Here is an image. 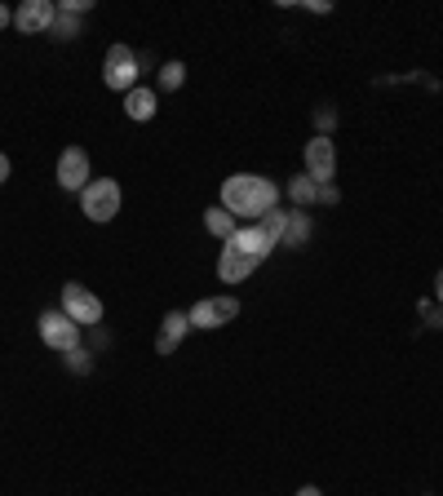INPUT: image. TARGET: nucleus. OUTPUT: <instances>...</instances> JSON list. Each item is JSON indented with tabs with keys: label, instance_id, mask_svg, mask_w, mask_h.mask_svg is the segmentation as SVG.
Returning a JSON list of instances; mask_svg holds the SVG:
<instances>
[{
	"label": "nucleus",
	"instance_id": "obj_14",
	"mask_svg": "<svg viewBox=\"0 0 443 496\" xmlns=\"http://www.w3.org/2000/svg\"><path fill=\"white\" fill-rule=\"evenodd\" d=\"M205 227H209V231H213V236H218V240H230V236H235V231H239V227H235V213H226V209H209V213H205Z\"/></svg>",
	"mask_w": 443,
	"mask_h": 496
},
{
	"label": "nucleus",
	"instance_id": "obj_13",
	"mask_svg": "<svg viewBox=\"0 0 443 496\" xmlns=\"http://www.w3.org/2000/svg\"><path fill=\"white\" fill-rule=\"evenodd\" d=\"M306 240H311V218H306V213H293V218H288V227H284V240H280V244H284V248H302Z\"/></svg>",
	"mask_w": 443,
	"mask_h": 496
},
{
	"label": "nucleus",
	"instance_id": "obj_11",
	"mask_svg": "<svg viewBox=\"0 0 443 496\" xmlns=\"http://www.w3.org/2000/svg\"><path fill=\"white\" fill-rule=\"evenodd\" d=\"M187 328H191L187 310H169V315H164V324H160V342H155V351H160V355H173V351H178V342L187 337Z\"/></svg>",
	"mask_w": 443,
	"mask_h": 496
},
{
	"label": "nucleus",
	"instance_id": "obj_18",
	"mask_svg": "<svg viewBox=\"0 0 443 496\" xmlns=\"http://www.w3.org/2000/svg\"><path fill=\"white\" fill-rule=\"evenodd\" d=\"M315 124H320V137H329L332 124H337V116H332V107H324V112H315Z\"/></svg>",
	"mask_w": 443,
	"mask_h": 496
},
{
	"label": "nucleus",
	"instance_id": "obj_9",
	"mask_svg": "<svg viewBox=\"0 0 443 496\" xmlns=\"http://www.w3.org/2000/svg\"><path fill=\"white\" fill-rule=\"evenodd\" d=\"M332 173H337V151H332L329 137H311L306 142V178H315L320 186H332Z\"/></svg>",
	"mask_w": 443,
	"mask_h": 496
},
{
	"label": "nucleus",
	"instance_id": "obj_5",
	"mask_svg": "<svg viewBox=\"0 0 443 496\" xmlns=\"http://www.w3.org/2000/svg\"><path fill=\"white\" fill-rule=\"evenodd\" d=\"M40 337H45V346H54V351H63V355H76V351H80V324H71L63 310H45V315H40Z\"/></svg>",
	"mask_w": 443,
	"mask_h": 496
},
{
	"label": "nucleus",
	"instance_id": "obj_1",
	"mask_svg": "<svg viewBox=\"0 0 443 496\" xmlns=\"http://www.w3.org/2000/svg\"><path fill=\"white\" fill-rule=\"evenodd\" d=\"M271 248H275V240L253 222V227H239L230 240H226V248H222L218 257V275L222 284H239V279H248L266 257H271Z\"/></svg>",
	"mask_w": 443,
	"mask_h": 496
},
{
	"label": "nucleus",
	"instance_id": "obj_19",
	"mask_svg": "<svg viewBox=\"0 0 443 496\" xmlns=\"http://www.w3.org/2000/svg\"><path fill=\"white\" fill-rule=\"evenodd\" d=\"M54 31H58V36H63V40H67V36H71V31H76V22H71V13H63V18H58V22H54Z\"/></svg>",
	"mask_w": 443,
	"mask_h": 496
},
{
	"label": "nucleus",
	"instance_id": "obj_3",
	"mask_svg": "<svg viewBox=\"0 0 443 496\" xmlns=\"http://www.w3.org/2000/svg\"><path fill=\"white\" fill-rule=\"evenodd\" d=\"M103 85L115 89V94H129L138 89V58L129 45H111L107 49V62H103Z\"/></svg>",
	"mask_w": 443,
	"mask_h": 496
},
{
	"label": "nucleus",
	"instance_id": "obj_12",
	"mask_svg": "<svg viewBox=\"0 0 443 496\" xmlns=\"http://www.w3.org/2000/svg\"><path fill=\"white\" fill-rule=\"evenodd\" d=\"M124 112H129V120H151V116H155V94L142 89V85L129 89V94H124Z\"/></svg>",
	"mask_w": 443,
	"mask_h": 496
},
{
	"label": "nucleus",
	"instance_id": "obj_8",
	"mask_svg": "<svg viewBox=\"0 0 443 496\" xmlns=\"http://www.w3.org/2000/svg\"><path fill=\"white\" fill-rule=\"evenodd\" d=\"M58 22V4L54 0H27L13 9V27L27 31V36H40V31H54Z\"/></svg>",
	"mask_w": 443,
	"mask_h": 496
},
{
	"label": "nucleus",
	"instance_id": "obj_2",
	"mask_svg": "<svg viewBox=\"0 0 443 496\" xmlns=\"http://www.w3.org/2000/svg\"><path fill=\"white\" fill-rule=\"evenodd\" d=\"M275 200H280V186L271 182V178H257V173H235V178H226L222 182V209L226 213H235V218H262V213H271L275 209Z\"/></svg>",
	"mask_w": 443,
	"mask_h": 496
},
{
	"label": "nucleus",
	"instance_id": "obj_6",
	"mask_svg": "<svg viewBox=\"0 0 443 496\" xmlns=\"http://www.w3.org/2000/svg\"><path fill=\"white\" fill-rule=\"evenodd\" d=\"M63 315L71 324H98L103 319V302L89 288H80V284H63Z\"/></svg>",
	"mask_w": 443,
	"mask_h": 496
},
{
	"label": "nucleus",
	"instance_id": "obj_20",
	"mask_svg": "<svg viewBox=\"0 0 443 496\" xmlns=\"http://www.w3.org/2000/svg\"><path fill=\"white\" fill-rule=\"evenodd\" d=\"M9 22H13V13H9V9L0 4V27H9Z\"/></svg>",
	"mask_w": 443,
	"mask_h": 496
},
{
	"label": "nucleus",
	"instance_id": "obj_22",
	"mask_svg": "<svg viewBox=\"0 0 443 496\" xmlns=\"http://www.w3.org/2000/svg\"><path fill=\"white\" fill-rule=\"evenodd\" d=\"M435 293H439V302H443V270L435 275Z\"/></svg>",
	"mask_w": 443,
	"mask_h": 496
},
{
	"label": "nucleus",
	"instance_id": "obj_10",
	"mask_svg": "<svg viewBox=\"0 0 443 496\" xmlns=\"http://www.w3.org/2000/svg\"><path fill=\"white\" fill-rule=\"evenodd\" d=\"M58 182L63 191H85L89 186V155L80 146H67L63 160H58Z\"/></svg>",
	"mask_w": 443,
	"mask_h": 496
},
{
	"label": "nucleus",
	"instance_id": "obj_4",
	"mask_svg": "<svg viewBox=\"0 0 443 496\" xmlns=\"http://www.w3.org/2000/svg\"><path fill=\"white\" fill-rule=\"evenodd\" d=\"M80 209H85L89 222H111V218L120 213V186H115L111 178L89 182V186L80 191Z\"/></svg>",
	"mask_w": 443,
	"mask_h": 496
},
{
	"label": "nucleus",
	"instance_id": "obj_7",
	"mask_svg": "<svg viewBox=\"0 0 443 496\" xmlns=\"http://www.w3.org/2000/svg\"><path fill=\"white\" fill-rule=\"evenodd\" d=\"M235 315H239V302H235V297H205V302H196V306L187 310L191 328H222V324H230Z\"/></svg>",
	"mask_w": 443,
	"mask_h": 496
},
{
	"label": "nucleus",
	"instance_id": "obj_16",
	"mask_svg": "<svg viewBox=\"0 0 443 496\" xmlns=\"http://www.w3.org/2000/svg\"><path fill=\"white\" fill-rule=\"evenodd\" d=\"M288 218H293V213H280V209H271V213H262V218H257V227H262V231H266V236L280 244V240H284V227H288Z\"/></svg>",
	"mask_w": 443,
	"mask_h": 496
},
{
	"label": "nucleus",
	"instance_id": "obj_15",
	"mask_svg": "<svg viewBox=\"0 0 443 496\" xmlns=\"http://www.w3.org/2000/svg\"><path fill=\"white\" fill-rule=\"evenodd\" d=\"M288 195H293L297 209H306V204L320 200V182H315V178H293V182H288Z\"/></svg>",
	"mask_w": 443,
	"mask_h": 496
},
{
	"label": "nucleus",
	"instance_id": "obj_21",
	"mask_svg": "<svg viewBox=\"0 0 443 496\" xmlns=\"http://www.w3.org/2000/svg\"><path fill=\"white\" fill-rule=\"evenodd\" d=\"M9 178V155H0V182Z\"/></svg>",
	"mask_w": 443,
	"mask_h": 496
},
{
	"label": "nucleus",
	"instance_id": "obj_17",
	"mask_svg": "<svg viewBox=\"0 0 443 496\" xmlns=\"http://www.w3.org/2000/svg\"><path fill=\"white\" fill-rule=\"evenodd\" d=\"M182 76H187V67H182V62H164V67H160V85H164V89H178V85H182Z\"/></svg>",
	"mask_w": 443,
	"mask_h": 496
},
{
	"label": "nucleus",
	"instance_id": "obj_23",
	"mask_svg": "<svg viewBox=\"0 0 443 496\" xmlns=\"http://www.w3.org/2000/svg\"><path fill=\"white\" fill-rule=\"evenodd\" d=\"M297 496H320V488H302V492Z\"/></svg>",
	"mask_w": 443,
	"mask_h": 496
}]
</instances>
